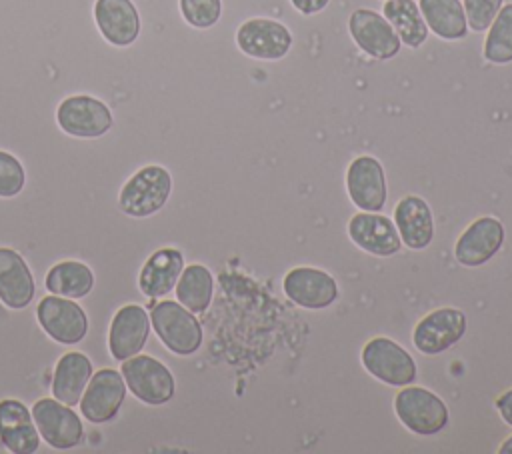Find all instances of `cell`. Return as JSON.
Segmentation results:
<instances>
[{
  "label": "cell",
  "mask_w": 512,
  "mask_h": 454,
  "mask_svg": "<svg viewBox=\"0 0 512 454\" xmlns=\"http://www.w3.org/2000/svg\"><path fill=\"white\" fill-rule=\"evenodd\" d=\"M148 334L150 316L140 304H126L118 308L108 330V348L112 358L124 362L138 354L144 348Z\"/></svg>",
  "instance_id": "obj_17"
},
{
  "label": "cell",
  "mask_w": 512,
  "mask_h": 454,
  "mask_svg": "<svg viewBox=\"0 0 512 454\" xmlns=\"http://www.w3.org/2000/svg\"><path fill=\"white\" fill-rule=\"evenodd\" d=\"M94 20L106 42L130 46L140 34V16L132 0H96Z\"/></svg>",
  "instance_id": "obj_18"
},
{
  "label": "cell",
  "mask_w": 512,
  "mask_h": 454,
  "mask_svg": "<svg viewBox=\"0 0 512 454\" xmlns=\"http://www.w3.org/2000/svg\"><path fill=\"white\" fill-rule=\"evenodd\" d=\"M172 176L162 166H144L136 170L120 188L118 206L132 218L156 214L170 198Z\"/></svg>",
  "instance_id": "obj_1"
},
{
  "label": "cell",
  "mask_w": 512,
  "mask_h": 454,
  "mask_svg": "<svg viewBox=\"0 0 512 454\" xmlns=\"http://www.w3.org/2000/svg\"><path fill=\"white\" fill-rule=\"evenodd\" d=\"M126 398V382L120 372L102 368L90 376L80 398V412L92 424H106L116 418Z\"/></svg>",
  "instance_id": "obj_11"
},
{
  "label": "cell",
  "mask_w": 512,
  "mask_h": 454,
  "mask_svg": "<svg viewBox=\"0 0 512 454\" xmlns=\"http://www.w3.org/2000/svg\"><path fill=\"white\" fill-rule=\"evenodd\" d=\"M290 2H292V6H294L300 14L312 16V14L320 12V10H324L330 0H290Z\"/></svg>",
  "instance_id": "obj_32"
},
{
  "label": "cell",
  "mask_w": 512,
  "mask_h": 454,
  "mask_svg": "<svg viewBox=\"0 0 512 454\" xmlns=\"http://www.w3.org/2000/svg\"><path fill=\"white\" fill-rule=\"evenodd\" d=\"M504 244V224L494 216L476 218L456 240L454 258L466 268L486 264Z\"/></svg>",
  "instance_id": "obj_15"
},
{
  "label": "cell",
  "mask_w": 512,
  "mask_h": 454,
  "mask_svg": "<svg viewBox=\"0 0 512 454\" xmlns=\"http://www.w3.org/2000/svg\"><path fill=\"white\" fill-rule=\"evenodd\" d=\"M484 58L492 64L512 62V4H504L494 16L484 40Z\"/></svg>",
  "instance_id": "obj_28"
},
{
  "label": "cell",
  "mask_w": 512,
  "mask_h": 454,
  "mask_svg": "<svg viewBox=\"0 0 512 454\" xmlns=\"http://www.w3.org/2000/svg\"><path fill=\"white\" fill-rule=\"evenodd\" d=\"M422 18L438 38L460 40L468 34V22L460 0H420Z\"/></svg>",
  "instance_id": "obj_24"
},
{
  "label": "cell",
  "mask_w": 512,
  "mask_h": 454,
  "mask_svg": "<svg viewBox=\"0 0 512 454\" xmlns=\"http://www.w3.org/2000/svg\"><path fill=\"white\" fill-rule=\"evenodd\" d=\"M384 18L390 22L400 42H404L406 46L418 48L424 44L428 36V26L414 0H386Z\"/></svg>",
  "instance_id": "obj_26"
},
{
  "label": "cell",
  "mask_w": 512,
  "mask_h": 454,
  "mask_svg": "<svg viewBox=\"0 0 512 454\" xmlns=\"http://www.w3.org/2000/svg\"><path fill=\"white\" fill-rule=\"evenodd\" d=\"M394 226L400 240L412 250H424L434 238V218L428 202L408 194L394 208Z\"/></svg>",
  "instance_id": "obj_20"
},
{
  "label": "cell",
  "mask_w": 512,
  "mask_h": 454,
  "mask_svg": "<svg viewBox=\"0 0 512 454\" xmlns=\"http://www.w3.org/2000/svg\"><path fill=\"white\" fill-rule=\"evenodd\" d=\"M32 296L34 276L26 260L16 250L0 246V302L10 310H22Z\"/></svg>",
  "instance_id": "obj_21"
},
{
  "label": "cell",
  "mask_w": 512,
  "mask_h": 454,
  "mask_svg": "<svg viewBox=\"0 0 512 454\" xmlns=\"http://www.w3.org/2000/svg\"><path fill=\"white\" fill-rule=\"evenodd\" d=\"M496 410L500 414V418L512 426V388L502 392L498 398H496Z\"/></svg>",
  "instance_id": "obj_33"
},
{
  "label": "cell",
  "mask_w": 512,
  "mask_h": 454,
  "mask_svg": "<svg viewBox=\"0 0 512 454\" xmlns=\"http://www.w3.org/2000/svg\"><path fill=\"white\" fill-rule=\"evenodd\" d=\"M370 376L388 386H406L416 380V362L406 348L386 336L368 340L360 354Z\"/></svg>",
  "instance_id": "obj_5"
},
{
  "label": "cell",
  "mask_w": 512,
  "mask_h": 454,
  "mask_svg": "<svg viewBox=\"0 0 512 454\" xmlns=\"http://www.w3.org/2000/svg\"><path fill=\"white\" fill-rule=\"evenodd\" d=\"M466 332V314L460 308L442 306L428 312L412 332L416 350L428 356H436L452 348Z\"/></svg>",
  "instance_id": "obj_8"
},
{
  "label": "cell",
  "mask_w": 512,
  "mask_h": 454,
  "mask_svg": "<svg viewBox=\"0 0 512 454\" xmlns=\"http://www.w3.org/2000/svg\"><path fill=\"white\" fill-rule=\"evenodd\" d=\"M44 286L56 296L84 298L94 286V274L84 262L62 260L48 270Z\"/></svg>",
  "instance_id": "obj_25"
},
{
  "label": "cell",
  "mask_w": 512,
  "mask_h": 454,
  "mask_svg": "<svg viewBox=\"0 0 512 454\" xmlns=\"http://www.w3.org/2000/svg\"><path fill=\"white\" fill-rule=\"evenodd\" d=\"M394 412L404 428L420 436H432L446 428L450 412L440 396L422 386L406 384L394 398Z\"/></svg>",
  "instance_id": "obj_3"
},
{
  "label": "cell",
  "mask_w": 512,
  "mask_h": 454,
  "mask_svg": "<svg viewBox=\"0 0 512 454\" xmlns=\"http://www.w3.org/2000/svg\"><path fill=\"white\" fill-rule=\"evenodd\" d=\"M36 318L42 330L58 344H78L88 332V316L80 304L60 296H44L36 306Z\"/></svg>",
  "instance_id": "obj_10"
},
{
  "label": "cell",
  "mask_w": 512,
  "mask_h": 454,
  "mask_svg": "<svg viewBox=\"0 0 512 454\" xmlns=\"http://www.w3.org/2000/svg\"><path fill=\"white\" fill-rule=\"evenodd\" d=\"M348 30L356 46L376 60H388L400 52V38L390 22L370 8L354 10Z\"/></svg>",
  "instance_id": "obj_14"
},
{
  "label": "cell",
  "mask_w": 512,
  "mask_h": 454,
  "mask_svg": "<svg viewBox=\"0 0 512 454\" xmlns=\"http://www.w3.org/2000/svg\"><path fill=\"white\" fill-rule=\"evenodd\" d=\"M92 376V362L82 352H66L58 358L52 376V396L68 406L80 404Z\"/></svg>",
  "instance_id": "obj_23"
},
{
  "label": "cell",
  "mask_w": 512,
  "mask_h": 454,
  "mask_svg": "<svg viewBox=\"0 0 512 454\" xmlns=\"http://www.w3.org/2000/svg\"><path fill=\"white\" fill-rule=\"evenodd\" d=\"M498 452H500V454H512V436L506 438V440L500 444Z\"/></svg>",
  "instance_id": "obj_34"
},
{
  "label": "cell",
  "mask_w": 512,
  "mask_h": 454,
  "mask_svg": "<svg viewBox=\"0 0 512 454\" xmlns=\"http://www.w3.org/2000/svg\"><path fill=\"white\" fill-rule=\"evenodd\" d=\"M238 48L256 60H280L292 46L290 30L272 18H250L236 30Z\"/></svg>",
  "instance_id": "obj_12"
},
{
  "label": "cell",
  "mask_w": 512,
  "mask_h": 454,
  "mask_svg": "<svg viewBox=\"0 0 512 454\" xmlns=\"http://www.w3.org/2000/svg\"><path fill=\"white\" fill-rule=\"evenodd\" d=\"M26 182L24 168L16 156L0 150V198H14Z\"/></svg>",
  "instance_id": "obj_30"
},
{
  "label": "cell",
  "mask_w": 512,
  "mask_h": 454,
  "mask_svg": "<svg viewBox=\"0 0 512 454\" xmlns=\"http://www.w3.org/2000/svg\"><path fill=\"white\" fill-rule=\"evenodd\" d=\"M504 0H464L466 22L474 32H484L502 8Z\"/></svg>",
  "instance_id": "obj_31"
},
{
  "label": "cell",
  "mask_w": 512,
  "mask_h": 454,
  "mask_svg": "<svg viewBox=\"0 0 512 454\" xmlns=\"http://www.w3.org/2000/svg\"><path fill=\"white\" fill-rule=\"evenodd\" d=\"M184 20L194 28H210L220 20L222 0H180Z\"/></svg>",
  "instance_id": "obj_29"
},
{
  "label": "cell",
  "mask_w": 512,
  "mask_h": 454,
  "mask_svg": "<svg viewBox=\"0 0 512 454\" xmlns=\"http://www.w3.org/2000/svg\"><path fill=\"white\" fill-rule=\"evenodd\" d=\"M120 374L128 390L144 404L160 406L174 398L176 380L166 364L148 354H134L124 360Z\"/></svg>",
  "instance_id": "obj_4"
},
{
  "label": "cell",
  "mask_w": 512,
  "mask_h": 454,
  "mask_svg": "<svg viewBox=\"0 0 512 454\" xmlns=\"http://www.w3.org/2000/svg\"><path fill=\"white\" fill-rule=\"evenodd\" d=\"M184 256L176 248H160L148 256L138 274V288L148 298H162L176 288Z\"/></svg>",
  "instance_id": "obj_22"
},
{
  "label": "cell",
  "mask_w": 512,
  "mask_h": 454,
  "mask_svg": "<svg viewBox=\"0 0 512 454\" xmlns=\"http://www.w3.org/2000/svg\"><path fill=\"white\" fill-rule=\"evenodd\" d=\"M286 298L306 310H322L336 302L338 284L336 280L314 266L290 268L282 280Z\"/></svg>",
  "instance_id": "obj_9"
},
{
  "label": "cell",
  "mask_w": 512,
  "mask_h": 454,
  "mask_svg": "<svg viewBox=\"0 0 512 454\" xmlns=\"http://www.w3.org/2000/svg\"><path fill=\"white\" fill-rule=\"evenodd\" d=\"M348 236L360 250L380 258L400 252L402 246L394 220L378 212L360 210L354 214L348 222Z\"/></svg>",
  "instance_id": "obj_16"
},
{
  "label": "cell",
  "mask_w": 512,
  "mask_h": 454,
  "mask_svg": "<svg viewBox=\"0 0 512 454\" xmlns=\"http://www.w3.org/2000/svg\"><path fill=\"white\" fill-rule=\"evenodd\" d=\"M150 324L160 342L178 356H190L202 346V326L194 312L174 300H160L152 306Z\"/></svg>",
  "instance_id": "obj_2"
},
{
  "label": "cell",
  "mask_w": 512,
  "mask_h": 454,
  "mask_svg": "<svg viewBox=\"0 0 512 454\" xmlns=\"http://www.w3.org/2000/svg\"><path fill=\"white\" fill-rule=\"evenodd\" d=\"M214 280L204 264H190L182 268L176 282V298L190 312H204L212 302Z\"/></svg>",
  "instance_id": "obj_27"
},
{
  "label": "cell",
  "mask_w": 512,
  "mask_h": 454,
  "mask_svg": "<svg viewBox=\"0 0 512 454\" xmlns=\"http://www.w3.org/2000/svg\"><path fill=\"white\" fill-rule=\"evenodd\" d=\"M38 434L56 450H70L84 438V426L72 406L56 398H40L32 406Z\"/></svg>",
  "instance_id": "obj_6"
},
{
  "label": "cell",
  "mask_w": 512,
  "mask_h": 454,
  "mask_svg": "<svg viewBox=\"0 0 512 454\" xmlns=\"http://www.w3.org/2000/svg\"><path fill=\"white\" fill-rule=\"evenodd\" d=\"M0 442L14 454H30L38 450V428L32 422V412L20 400H0Z\"/></svg>",
  "instance_id": "obj_19"
},
{
  "label": "cell",
  "mask_w": 512,
  "mask_h": 454,
  "mask_svg": "<svg viewBox=\"0 0 512 454\" xmlns=\"http://www.w3.org/2000/svg\"><path fill=\"white\" fill-rule=\"evenodd\" d=\"M58 126L74 138H98L112 128L110 108L88 94L68 96L56 110Z\"/></svg>",
  "instance_id": "obj_7"
},
{
  "label": "cell",
  "mask_w": 512,
  "mask_h": 454,
  "mask_svg": "<svg viewBox=\"0 0 512 454\" xmlns=\"http://www.w3.org/2000/svg\"><path fill=\"white\" fill-rule=\"evenodd\" d=\"M346 190L352 204L364 212H380L386 202V176L378 158L356 156L346 170Z\"/></svg>",
  "instance_id": "obj_13"
}]
</instances>
